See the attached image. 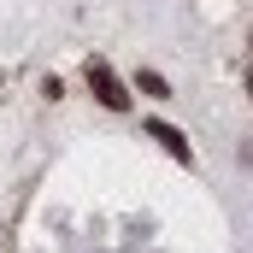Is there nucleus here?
Masks as SVG:
<instances>
[{"mask_svg":"<svg viewBox=\"0 0 253 253\" xmlns=\"http://www.w3.org/2000/svg\"><path fill=\"white\" fill-rule=\"evenodd\" d=\"M88 88L100 94V106H112V112H124L129 106V94H124V83H118V71L106 59H88Z\"/></svg>","mask_w":253,"mask_h":253,"instance_id":"nucleus-1","label":"nucleus"},{"mask_svg":"<svg viewBox=\"0 0 253 253\" xmlns=\"http://www.w3.org/2000/svg\"><path fill=\"white\" fill-rule=\"evenodd\" d=\"M147 135H153V141H165V153H171V159H189V141H183L171 124H147Z\"/></svg>","mask_w":253,"mask_h":253,"instance_id":"nucleus-2","label":"nucleus"}]
</instances>
